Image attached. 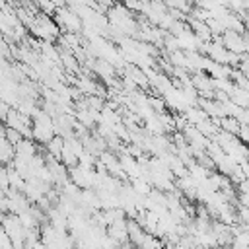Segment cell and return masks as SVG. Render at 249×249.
Masks as SVG:
<instances>
[{
	"instance_id": "ba28073f",
	"label": "cell",
	"mask_w": 249,
	"mask_h": 249,
	"mask_svg": "<svg viewBox=\"0 0 249 249\" xmlns=\"http://www.w3.org/2000/svg\"><path fill=\"white\" fill-rule=\"evenodd\" d=\"M0 126H2V124H0Z\"/></svg>"
},
{
	"instance_id": "3957f363",
	"label": "cell",
	"mask_w": 249,
	"mask_h": 249,
	"mask_svg": "<svg viewBox=\"0 0 249 249\" xmlns=\"http://www.w3.org/2000/svg\"><path fill=\"white\" fill-rule=\"evenodd\" d=\"M14 152H16V158H19V160H23V161L29 163V160L37 154V146H35V142L31 138H21L14 146Z\"/></svg>"
},
{
	"instance_id": "7a4b0ae2",
	"label": "cell",
	"mask_w": 249,
	"mask_h": 249,
	"mask_svg": "<svg viewBox=\"0 0 249 249\" xmlns=\"http://www.w3.org/2000/svg\"><path fill=\"white\" fill-rule=\"evenodd\" d=\"M107 237L113 239L117 245L128 243V237H126V218L109 224V226H107Z\"/></svg>"
},
{
	"instance_id": "277c9868",
	"label": "cell",
	"mask_w": 249,
	"mask_h": 249,
	"mask_svg": "<svg viewBox=\"0 0 249 249\" xmlns=\"http://www.w3.org/2000/svg\"><path fill=\"white\" fill-rule=\"evenodd\" d=\"M144 235H146V231L136 224V220H132V218L126 220V237H128V243L132 247H140Z\"/></svg>"
},
{
	"instance_id": "5b68a950",
	"label": "cell",
	"mask_w": 249,
	"mask_h": 249,
	"mask_svg": "<svg viewBox=\"0 0 249 249\" xmlns=\"http://www.w3.org/2000/svg\"><path fill=\"white\" fill-rule=\"evenodd\" d=\"M45 146H47V156H51V158H54V160H60V152H62V148H64V138L53 136Z\"/></svg>"
},
{
	"instance_id": "8992f818",
	"label": "cell",
	"mask_w": 249,
	"mask_h": 249,
	"mask_svg": "<svg viewBox=\"0 0 249 249\" xmlns=\"http://www.w3.org/2000/svg\"><path fill=\"white\" fill-rule=\"evenodd\" d=\"M60 60H62V66H66L70 72H78V58L72 54V53H68V51H60Z\"/></svg>"
},
{
	"instance_id": "6da1fadb",
	"label": "cell",
	"mask_w": 249,
	"mask_h": 249,
	"mask_svg": "<svg viewBox=\"0 0 249 249\" xmlns=\"http://www.w3.org/2000/svg\"><path fill=\"white\" fill-rule=\"evenodd\" d=\"M56 27H62L66 33H76L78 35V31L82 29V19L66 6V4H62V6H58L56 8Z\"/></svg>"
},
{
	"instance_id": "52a82bcc",
	"label": "cell",
	"mask_w": 249,
	"mask_h": 249,
	"mask_svg": "<svg viewBox=\"0 0 249 249\" xmlns=\"http://www.w3.org/2000/svg\"><path fill=\"white\" fill-rule=\"evenodd\" d=\"M4 138L8 140V144L16 146V144H18V142H19L23 136H21L18 130H14V128H8V126H6V130H4Z\"/></svg>"
}]
</instances>
